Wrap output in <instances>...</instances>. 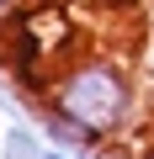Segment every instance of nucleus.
I'll list each match as a JSON object with an SVG mask.
<instances>
[{
    "label": "nucleus",
    "instance_id": "obj_2",
    "mask_svg": "<svg viewBox=\"0 0 154 159\" xmlns=\"http://www.w3.org/2000/svg\"><path fill=\"white\" fill-rule=\"evenodd\" d=\"M48 143H43V127L32 122H11L6 133H0V159H43Z\"/></svg>",
    "mask_w": 154,
    "mask_h": 159
},
{
    "label": "nucleus",
    "instance_id": "obj_3",
    "mask_svg": "<svg viewBox=\"0 0 154 159\" xmlns=\"http://www.w3.org/2000/svg\"><path fill=\"white\" fill-rule=\"evenodd\" d=\"M43 159H80V154H69V148H48Z\"/></svg>",
    "mask_w": 154,
    "mask_h": 159
},
{
    "label": "nucleus",
    "instance_id": "obj_4",
    "mask_svg": "<svg viewBox=\"0 0 154 159\" xmlns=\"http://www.w3.org/2000/svg\"><path fill=\"white\" fill-rule=\"evenodd\" d=\"M11 6H16V0H0V16H11Z\"/></svg>",
    "mask_w": 154,
    "mask_h": 159
},
{
    "label": "nucleus",
    "instance_id": "obj_1",
    "mask_svg": "<svg viewBox=\"0 0 154 159\" xmlns=\"http://www.w3.org/2000/svg\"><path fill=\"white\" fill-rule=\"evenodd\" d=\"M48 111H58L85 143H112L128 133V122L138 117V96L133 80L117 58L106 53H80L64 69H53L48 80Z\"/></svg>",
    "mask_w": 154,
    "mask_h": 159
}]
</instances>
